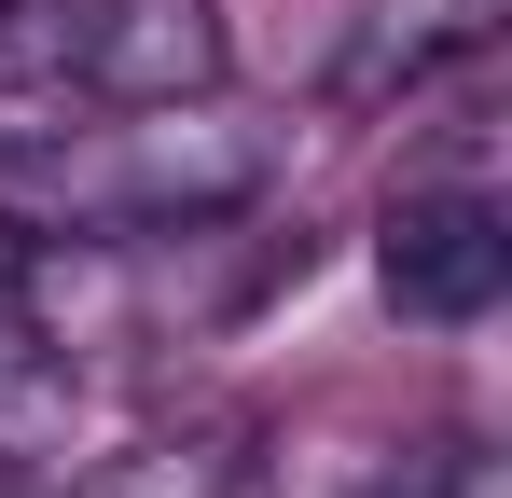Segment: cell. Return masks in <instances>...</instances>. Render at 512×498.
I'll list each match as a JSON object with an SVG mask.
<instances>
[{"label":"cell","instance_id":"cell-1","mask_svg":"<svg viewBox=\"0 0 512 498\" xmlns=\"http://www.w3.org/2000/svg\"><path fill=\"white\" fill-rule=\"evenodd\" d=\"M277 166H291V139L250 125V111H222V83H208V97H167V111H97L56 153H28L14 180L70 236H180V222L263 208Z\"/></svg>","mask_w":512,"mask_h":498},{"label":"cell","instance_id":"cell-2","mask_svg":"<svg viewBox=\"0 0 512 498\" xmlns=\"http://www.w3.org/2000/svg\"><path fill=\"white\" fill-rule=\"evenodd\" d=\"M374 277H388V305L429 319V332L499 319V291H512V222H499V194H485L471 166L402 180V194H388V222H374Z\"/></svg>","mask_w":512,"mask_h":498},{"label":"cell","instance_id":"cell-3","mask_svg":"<svg viewBox=\"0 0 512 498\" xmlns=\"http://www.w3.org/2000/svg\"><path fill=\"white\" fill-rule=\"evenodd\" d=\"M485 42H499V0H374V14L346 28L333 97L346 111H416V97H443L457 70H485Z\"/></svg>","mask_w":512,"mask_h":498},{"label":"cell","instance_id":"cell-4","mask_svg":"<svg viewBox=\"0 0 512 498\" xmlns=\"http://www.w3.org/2000/svg\"><path fill=\"white\" fill-rule=\"evenodd\" d=\"M84 498H263V429H250L236 402L139 415V429L84 471Z\"/></svg>","mask_w":512,"mask_h":498},{"label":"cell","instance_id":"cell-5","mask_svg":"<svg viewBox=\"0 0 512 498\" xmlns=\"http://www.w3.org/2000/svg\"><path fill=\"white\" fill-rule=\"evenodd\" d=\"M360 498H485V457H457V443H416V457H388Z\"/></svg>","mask_w":512,"mask_h":498},{"label":"cell","instance_id":"cell-6","mask_svg":"<svg viewBox=\"0 0 512 498\" xmlns=\"http://www.w3.org/2000/svg\"><path fill=\"white\" fill-rule=\"evenodd\" d=\"M0 498H42V471H14V457H0Z\"/></svg>","mask_w":512,"mask_h":498}]
</instances>
